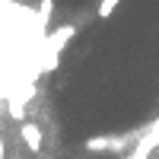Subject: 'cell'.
Masks as SVG:
<instances>
[{
    "mask_svg": "<svg viewBox=\"0 0 159 159\" xmlns=\"http://www.w3.org/2000/svg\"><path fill=\"white\" fill-rule=\"evenodd\" d=\"M76 35V25H57L54 32L45 35L42 48H38V57H42V73H51L57 67V61L64 54V48H67V42Z\"/></svg>",
    "mask_w": 159,
    "mask_h": 159,
    "instance_id": "cell-1",
    "label": "cell"
},
{
    "mask_svg": "<svg viewBox=\"0 0 159 159\" xmlns=\"http://www.w3.org/2000/svg\"><path fill=\"white\" fill-rule=\"evenodd\" d=\"M19 137H22L25 150H29L32 156H38V153H42V147H45V137H42V127H38L35 121H22V124H19Z\"/></svg>",
    "mask_w": 159,
    "mask_h": 159,
    "instance_id": "cell-2",
    "label": "cell"
},
{
    "mask_svg": "<svg viewBox=\"0 0 159 159\" xmlns=\"http://www.w3.org/2000/svg\"><path fill=\"white\" fill-rule=\"evenodd\" d=\"M118 3H121V0H99V10H96V16L105 22V19H108L111 16V13L118 10Z\"/></svg>",
    "mask_w": 159,
    "mask_h": 159,
    "instance_id": "cell-3",
    "label": "cell"
},
{
    "mask_svg": "<svg viewBox=\"0 0 159 159\" xmlns=\"http://www.w3.org/2000/svg\"><path fill=\"white\" fill-rule=\"evenodd\" d=\"M0 159H3V140H0Z\"/></svg>",
    "mask_w": 159,
    "mask_h": 159,
    "instance_id": "cell-4",
    "label": "cell"
}]
</instances>
